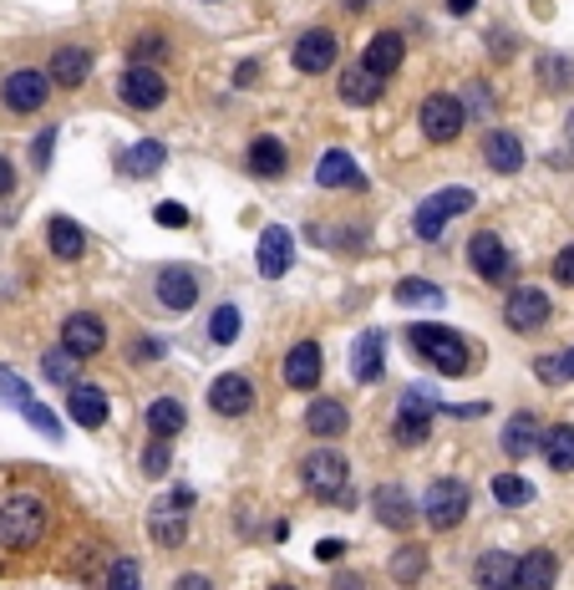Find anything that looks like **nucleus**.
Instances as JSON below:
<instances>
[{
  "instance_id": "nucleus-1",
  "label": "nucleus",
  "mask_w": 574,
  "mask_h": 590,
  "mask_svg": "<svg viewBox=\"0 0 574 590\" xmlns=\"http://www.w3.org/2000/svg\"><path fill=\"white\" fill-rule=\"evenodd\" d=\"M407 347L417 351L422 362L437 367L443 377H463L467 367H473V351H467V341L457 337V331H447V326H432V321L412 326V331H407Z\"/></svg>"
},
{
  "instance_id": "nucleus-2",
  "label": "nucleus",
  "mask_w": 574,
  "mask_h": 590,
  "mask_svg": "<svg viewBox=\"0 0 574 590\" xmlns=\"http://www.w3.org/2000/svg\"><path fill=\"white\" fill-rule=\"evenodd\" d=\"M47 530V509L37 494H11L0 504V544L6 550H31Z\"/></svg>"
},
{
  "instance_id": "nucleus-3",
  "label": "nucleus",
  "mask_w": 574,
  "mask_h": 590,
  "mask_svg": "<svg viewBox=\"0 0 574 590\" xmlns=\"http://www.w3.org/2000/svg\"><path fill=\"white\" fill-rule=\"evenodd\" d=\"M473 209V189H437L427 193L417 209H412V229H417V240H437L457 214Z\"/></svg>"
},
{
  "instance_id": "nucleus-4",
  "label": "nucleus",
  "mask_w": 574,
  "mask_h": 590,
  "mask_svg": "<svg viewBox=\"0 0 574 590\" xmlns=\"http://www.w3.org/2000/svg\"><path fill=\"white\" fill-rule=\"evenodd\" d=\"M300 479H305L311 494L341 499L346 494V479H351V463H346V453H335V448H315V453H305V463H300Z\"/></svg>"
},
{
  "instance_id": "nucleus-5",
  "label": "nucleus",
  "mask_w": 574,
  "mask_h": 590,
  "mask_svg": "<svg viewBox=\"0 0 574 590\" xmlns=\"http://www.w3.org/2000/svg\"><path fill=\"white\" fill-rule=\"evenodd\" d=\"M422 514H427V524L437 534H447L453 524H463V514H467V483L463 479H437L427 489V499H422Z\"/></svg>"
},
{
  "instance_id": "nucleus-6",
  "label": "nucleus",
  "mask_w": 574,
  "mask_h": 590,
  "mask_svg": "<svg viewBox=\"0 0 574 590\" xmlns=\"http://www.w3.org/2000/svg\"><path fill=\"white\" fill-rule=\"evenodd\" d=\"M463 122H467V112L453 92H432L427 102H422V133H427L432 143H453V138L463 133Z\"/></svg>"
},
{
  "instance_id": "nucleus-7",
  "label": "nucleus",
  "mask_w": 574,
  "mask_h": 590,
  "mask_svg": "<svg viewBox=\"0 0 574 590\" xmlns=\"http://www.w3.org/2000/svg\"><path fill=\"white\" fill-rule=\"evenodd\" d=\"M467 260H473V270H479L483 280H493V286H503V280L514 276V254H508V244L499 240V234H473L467 240Z\"/></svg>"
},
{
  "instance_id": "nucleus-8",
  "label": "nucleus",
  "mask_w": 574,
  "mask_h": 590,
  "mask_svg": "<svg viewBox=\"0 0 574 590\" xmlns=\"http://www.w3.org/2000/svg\"><path fill=\"white\" fill-rule=\"evenodd\" d=\"M290 57H295V67L305 77H321L335 67V57H341V47H335V31H325V26H315V31H305V37H295V47H290Z\"/></svg>"
},
{
  "instance_id": "nucleus-9",
  "label": "nucleus",
  "mask_w": 574,
  "mask_h": 590,
  "mask_svg": "<svg viewBox=\"0 0 574 590\" xmlns=\"http://www.w3.org/2000/svg\"><path fill=\"white\" fill-rule=\"evenodd\" d=\"M61 347L72 351L77 362H82V357H97V351L108 347V326H102V316H92V311L67 316V321H61Z\"/></svg>"
},
{
  "instance_id": "nucleus-10",
  "label": "nucleus",
  "mask_w": 574,
  "mask_h": 590,
  "mask_svg": "<svg viewBox=\"0 0 574 590\" xmlns=\"http://www.w3.org/2000/svg\"><path fill=\"white\" fill-rule=\"evenodd\" d=\"M503 321L514 326V331H538V326L550 321V296H544L538 286L508 290V301H503Z\"/></svg>"
},
{
  "instance_id": "nucleus-11",
  "label": "nucleus",
  "mask_w": 574,
  "mask_h": 590,
  "mask_svg": "<svg viewBox=\"0 0 574 590\" xmlns=\"http://www.w3.org/2000/svg\"><path fill=\"white\" fill-rule=\"evenodd\" d=\"M193 509V489H173V499H163V504L148 514V530H153L158 544H183V514Z\"/></svg>"
},
{
  "instance_id": "nucleus-12",
  "label": "nucleus",
  "mask_w": 574,
  "mask_h": 590,
  "mask_svg": "<svg viewBox=\"0 0 574 590\" xmlns=\"http://www.w3.org/2000/svg\"><path fill=\"white\" fill-rule=\"evenodd\" d=\"M118 92H122V102H128V108L153 112L158 102L168 97V82L153 72V67H128V72H122V82H118Z\"/></svg>"
},
{
  "instance_id": "nucleus-13",
  "label": "nucleus",
  "mask_w": 574,
  "mask_h": 590,
  "mask_svg": "<svg viewBox=\"0 0 574 590\" xmlns=\"http://www.w3.org/2000/svg\"><path fill=\"white\" fill-rule=\"evenodd\" d=\"M290 260H295V240H290L285 224H270L260 234V250H254V266H260L264 280H280L290 270Z\"/></svg>"
},
{
  "instance_id": "nucleus-14",
  "label": "nucleus",
  "mask_w": 574,
  "mask_h": 590,
  "mask_svg": "<svg viewBox=\"0 0 574 590\" xmlns=\"http://www.w3.org/2000/svg\"><path fill=\"white\" fill-rule=\"evenodd\" d=\"M0 92H6V108L11 112H37V108H47L51 77L47 72H11Z\"/></svg>"
},
{
  "instance_id": "nucleus-15",
  "label": "nucleus",
  "mask_w": 574,
  "mask_h": 590,
  "mask_svg": "<svg viewBox=\"0 0 574 590\" xmlns=\"http://www.w3.org/2000/svg\"><path fill=\"white\" fill-rule=\"evenodd\" d=\"M209 408L219 412V418H240V412L254 408V387L244 372H224L214 387H209Z\"/></svg>"
},
{
  "instance_id": "nucleus-16",
  "label": "nucleus",
  "mask_w": 574,
  "mask_h": 590,
  "mask_svg": "<svg viewBox=\"0 0 574 590\" xmlns=\"http://www.w3.org/2000/svg\"><path fill=\"white\" fill-rule=\"evenodd\" d=\"M386 372V337L371 326V331H361L356 347H351V377L356 382H382Z\"/></svg>"
},
{
  "instance_id": "nucleus-17",
  "label": "nucleus",
  "mask_w": 574,
  "mask_h": 590,
  "mask_svg": "<svg viewBox=\"0 0 574 590\" xmlns=\"http://www.w3.org/2000/svg\"><path fill=\"white\" fill-rule=\"evenodd\" d=\"M432 412H437V402L427 398V392H407L402 398V418H396V443H422V438L432 433Z\"/></svg>"
},
{
  "instance_id": "nucleus-18",
  "label": "nucleus",
  "mask_w": 574,
  "mask_h": 590,
  "mask_svg": "<svg viewBox=\"0 0 574 590\" xmlns=\"http://www.w3.org/2000/svg\"><path fill=\"white\" fill-rule=\"evenodd\" d=\"M285 382L295 387V392H311V387L321 382V347H315V341H295V347H290Z\"/></svg>"
},
{
  "instance_id": "nucleus-19",
  "label": "nucleus",
  "mask_w": 574,
  "mask_h": 590,
  "mask_svg": "<svg viewBox=\"0 0 574 590\" xmlns=\"http://www.w3.org/2000/svg\"><path fill=\"white\" fill-rule=\"evenodd\" d=\"M371 514L382 519L386 530H412V499H407V489L382 483V489L371 494Z\"/></svg>"
},
{
  "instance_id": "nucleus-20",
  "label": "nucleus",
  "mask_w": 574,
  "mask_h": 590,
  "mask_svg": "<svg viewBox=\"0 0 574 590\" xmlns=\"http://www.w3.org/2000/svg\"><path fill=\"white\" fill-rule=\"evenodd\" d=\"M158 301H163L168 311H189V306L199 301V280H193V270L168 266L163 276H158Z\"/></svg>"
},
{
  "instance_id": "nucleus-21",
  "label": "nucleus",
  "mask_w": 574,
  "mask_h": 590,
  "mask_svg": "<svg viewBox=\"0 0 574 590\" xmlns=\"http://www.w3.org/2000/svg\"><path fill=\"white\" fill-rule=\"evenodd\" d=\"M560 580V560L550 550H528L518 560V576H514V590H554Z\"/></svg>"
},
{
  "instance_id": "nucleus-22",
  "label": "nucleus",
  "mask_w": 574,
  "mask_h": 590,
  "mask_svg": "<svg viewBox=\"0 0 574 590\" xmlns=\"http://www.w3.org/2000/svg\"><path fill=\"white\" fill-rule=\"evenodd\" d=\"M315 183H321V189H366L361 169L351 163V153H341V148H331V153L315 163Z\"/></svg>"
},
{
  "instance_id": "nucleus-23",
  "label": "nucleus",
  "mask_w": 574,
  "mask_h": 590,
  "mask_svg": "<svg viewBox=\"0 0 574 590\" xmlns=\"http://www.w3.org/2000/svg\"><path fill=\"white\" fill-rule=\"evenodd\" d=\"M402 51H407V41L396 37V31H382V37L366 41V57H361V67H366V72H376L386 82V77L402 67Z\"/></svg>"
},
{
  "instance_id": "nucleus-24",
  "label": "nucleus",
  "mask_w": 574,
  "mask_h": 590,
  "mask_svg": "<svg viewBox=\"0 0 574 590\" xmlns=\"http://www.w3.org/2000/svg\"><path fill=\"white\" fill-rule=\"evenodd\" d=\"M514 576H518V560L503 550H483L479 566H473V580L483 590H514Z\"/></svg>"
},
{
  "instance_id": "nucleus-25",
  "label": "nucleus",
  "mask_w": 574,
  "mask_h": 590,
  "mask_svg": "<svg viewBox=\"0 0 574 590\" xmlns=\"http://www.w3.org/2000/svg\"><path fill=\"white\" fill-rule=\"evenodd\" d=\"M285 163H290V153H285V143H280L275 133H264V138L250 143V173L254 179H280Z\"/></svg>"
},
{
  "instance_id": "nucleus-26",
  "label": "nucleus",
  "mask_w": 574,
  "mask_h": 590,
  "mask_svg": "<svg viewBox=\"0 0 574 590\" xmlns=\"http://www.w3.org/2000/svg\"><path fill=\"white\" fill-rule=\"evenodd\" d=\"M87 72H92V51H87V47H61L57 57H51V72L47 77L57 87H82Z\"/></svg>"
},
{
  "instance_id": "nucleus-27",
  "label": "nucleus",
  "mask_w": 574,
  "mask_h": 590,
  "mask_svg": "<svg viewBox=\"0 0 574 590\" xmlns=\"http://www.w3.org/2000/svg\"><path fill=\"white\" fill-rule=\"evenodd\" d=\"M305 428H311L315 438H341L351 428V418H346V408H341L335 398H315L311 412H305Z\"/></svg>"
},
{
  "instance_id": "nucleus-28",
  "label": "nucleus",
  "mask_w": 574,
  "mask_h": 590,
  "mask_svg": "<svg viewBox=\"0 0 574 590\" xmlns=\"http://www.w3.org/2000/svg\"><path fill=\"white\" fill-rule=\"evenodd\" d=\"M67 412H72L82 428H102L108 422V398L97 387H67Z\"/></svg>"
},
{
  "instance_id": "nucleus-29",
  "label": "nucleus",
  "mask_w": 574,
  "mask_h": 590,
  "mask_svg": "<svg viewBox=\"0 0 574 590\" xmlns=\"http://www.w3.org/2000/svg\"><path fill=\"white\" fill-rule=\"evenodd\" d=\"M163 163H168V148L158 143V138H143V143L128 148V158H122V173H128V179H153Z\"/></svg>"
},
{
  "instance_id": "nucleus-30",
  "label": "nucleus",
  "mask_w": 574,
  "mask_h": 590,
  "mask_svg": "<svg viewBox=\"0 0 574 590\" xmlns=\"http://www.w3.org/2000/svg\"><path fill=\"white\" fill-rule=\"evenodd\" d=\"M47 234H51V254H57V260H82V250H87V234H82V229H77V219H67V214H51Z\"/></svg>"
},
{
  "instance_id": "nucleus-31",
  "label": "nucleus",
  "mask_w": 574,
  "mask_h": 590,
  "mask_svg": "<svg viewBox=\"0 0 574 590\" xmlns=\"http://www.w3.org/2000/svg\"><path fill=\"white\" fill-rule=\"evenodd\" d=\"M538 443H544V458H550V469L574 473V428H570V422H554L550 433H538Z\"/></svg>"
},
{
  "instance_id": "nucleus-32",
  "label": "nucleus",
  "mask_w": 574,
  "mask_h": 590,
  "mask_svg": "<svg viewBox=\"0 0 574 590\" xmlns=\"http://www.w3.org/2000/svg\"><path fill=\"white\" fill-rule=\"evenodd\" d=\"M341 97H346L351 108H371L382 97V77L366 72V67H351V72H341Z\"/></svg>"
},
{
  "instance_id": "nucleus-33",
  "label": "nucleus",
  "mask_w": 574,
  "mask_h": 590,
  "mask_svg": "<svg viewBox=\"0 0 574 590\" xmlns=\"http://www.w3.org/2000/svg\"><path fill=\"white\" fill-rule=\"evenodd\" d=\"M534 443H538L534 412H514V418H508V428H503V453H508V458H528V453H534Z\"/></svg>"
},
{
  "instance_id": "nucleus-34",
  "label": "nucleus",
  "mask_w": 574,
  "mask_h": 590,
  "mask_svg": "<svg viewBox=\"0 0 574 590\" xmlns=\"http://www.w3.org/2000/svg\"><path fill=\"white\" fill-rule=\"evenodd\" d=\"M489 163L493 173H518L524 169V143H518V133H489Z\"/></svg>"
},
{
  "instance_id": "nucleus-35",
  "label": "nucleus",
  "mask_w": 574,
  "mask_h": 590,
  "mask_svg": "<svg viewBox=\"0 0 574 590\" xmlns=\"http://www.w3.org/2000/svg\"><path fill=\"white\" fill-rule=\"evenodd\" d=\"M148 428H153V438H173L183 428V402L158 398L153 408H148Z\"/></svg>"
},
{
  "instance_id": "nucleus-36",
  "label": "nucleus",
  "mask_w": 574,
  "mask_h": 590,
  "mask_svg": "<svg viewBox=\"0 0 574 590\" xmlns=\"http://www.w3.org/2000/svg\"><path fill=\"white\" fill-rule=\"evenodd\" d=\"M493 499H499L503 509H518L534 499V483L518 479V473H493Z\"/></svg>"
},
{
  "instance_id": "nucleus-37",
  "label": "nucleus",
  "mask_w": 574,
  "mask_h": 590,
  "mask_svg": "<svg viewBox=\"0 0 574 590\" xmlns=\"http://www.w3.org/2000/svg\"><path fill=\"white\" fill-rule=\"evenodd\" d=\"M422 570H427V554H422L417 544H407V550H396V554H392V576H396V586H417Z\"/></svg>"
},
{
  "instance_id": "nucleus-38",
  "label": "nucleus",
  "mask_w": 574,
  "mask_h": 590,
  "mask_svg": "<svg viewBox=\"0 0 574 590\" xmlns=\"http://www.w3.org/2000/svg\"><path fill=\"white\" fill-rule=\"evenodd\" d=\"M396 301H402V306H427V311H437V306H443V290L432 286V280H402V286H396Z\"/></svg>"
},
{
  "instance_id": "nucleus-39",
  "label": "nucleus",
  "mask_w": 574,
  "mask_h": 590,
  "mask_svg": "<svg viewBox=\"0 0 574 590\" xmlns=\"http://www.w3.org/2000/svg\"><path fill=\"white\" fill-rule=\"evenodd\" d=\"M41 372H47V382L72 387V377H77V357H72L67 347H57V351H47V357H41Z\"/></svg>"
},
{
  "instance_id": "nucleus-40",
  "label": "nucleus",
  "mask_w": 574,
  "mask_h": 590,
  "mask_svg": "<svg viewBox=\"0 0 574 590\" xmlns=\"http://www.w3.org/2000/svg\"><path fill=\"white\" fill-rule=\"evenodd\" d=\"M209 341H214V347L240 341V311H234V306H219L214 311V321H209Z\"/></svg>"
},
{
  "instance_id": "nucleus-41",
  "label": "nucleus",
  "mask_w": 574,
  "mask_h": 590,
  "mask_svg": "<svg viewBox=\"0 0 574 590\" xmlns=\"http://www.w3.org/2000/svg\"><path fill=\"white\" fill-rule=\"evenodd\" d=\"M0 398L11 402V408H21V412H26V402H37L31 392H26V382H21V377H11L6 367H0Z\"/></svg>"
},
{
  "instance_id": "nucleus-42",
  "label": "nucleus",
  "mask_w": 574,
  "mask_h": 590,
  "mask_svg": "<svg viewBox=\"0 0 574 590\" xmlns=\"http://www.w3.org/2000/svg\"><path fill=\"white\" fill-rule=\"evenodd\" d=\"M143 473H148V479H163V473H168V438H153V443H148Z\"/></svg>"
},
{
  "instance_id": "nucleus-43",
  "label": "nucleus",
  "mask_w": 574,
  "mask_h": 590,
  "mask_svg": "<svg viewBox=\"0 0 574 590\" xmlns=\"http://www.w3.org/2000/svg\"><path fill=\"white\" fill-rule=\"evenodd\" d=\"M108 590H138V560H118L108 576Z\"/></svg>"
},
{
  "instance_id": "nucleus-44",
  "label": "nucleus",
  "mask_w": 574,
  "mask_h": 590,
  "mask_svg": "<svg viewBox=\"0 0 574 590\" xmlns=\"http://www.w3.org/2000/svg\"><path fill=\"white\" fill-rule=\"evenodd\" d=\"M153 214H158V224H163V229H189V209H183V204H168V199H163Z\"/></svg>"
},
{
  "instance_id": "nucleus-45",
  "label": "nucleus",
  "mask_w": 574,
  "mask_h": 590,
  "mask_svg": "<svg viewBox=\"0 0 574 590\" xmlns=\"http://www.w3.org/2000/svg\"><path fill=\"white\" fill-rule=\"evenodd\" d=\"M51 153H57V128H47V133H41L37 143H31V158H37V169H47Z\"/></svg>"
},
{
  "instance_id": "nucleus-46",
  "label": "nucleus",
  "mask_w": 574,
  "mask_h": 590,
  "mask_svg": "<svg viewBox=\"0 0 574 590\" xmlns=\"http://www.w3.org/2000/svg\"><path fill=\"white\" fill-rule=\"evenodd\" d=\"M163 51H168V41H163V37H143V41H138V47H132V61H138V67H143V61L163 57Z\"/></svg>"
},
{
  "instance_id": "nucleus-47",
  "label": "nucleus",
  "mask_w": 574,
  "mask_h": 590,
  "mask_svg": "<svg viewBox=\"0 0 574 590\" xmlns=\"http://www.w3.org/2000/svg\"><path fill=\"white\" fill-rule=\"evenodd\" d=\"M554 280H560V286H574V244H564V250L554 254Z\"/></svg>"
},
{
  "instance_id": "nucleus-48",
  "label": "nucleus",
  "mask_w": 574,
  "mask_h": 590,
  "mask_svg": "<svg viewBox=\"0 0 574 590\" xmlns=\"http://www.w3.org/2000/svg\"><path fill=\"white\" fill-rule=\"evenodd\" d=\"M538 377H544V382H570V377H564V357H538V367H534Z\"/></svg>"
},
{
  "instance_id": "nucleus-49",
  "label": "nucleus",
  "mask_w": 574,
  "mask_h": 590,
  "mask_svg": "<svg viewBox=\"0 0 574 590\" xmlns=\"http://www.w3.org/2000/svg\"><path fill=\"white\" fill-rule=\"evenodd\" d=\"M467 108L479 112V118L489 112V87H483V82H473V87H467ZM467 108H463V112H467Z\"/></svg>"
},
{
  "instance_id": "nucleus-50",
  "label": "nucleus",
  "mask_w": 574,
  "mask_h": 590,
  "mask_svg": "<svg viewBox=\"0 0 574 590\" xmlns=\"http://www.w3.org/2000/svg\"><path fill=\"white\" fill-rule=\"evenodd\" d=\"M544 77H550V82H574V67H564V61H544Z\"/></svg>"
},
{
  "instance_id": "nucleus-51",
  "label": "nucleus",
  "mask_w": 574,
  "mask_h": 590,
  "mask_svg": "<svg viewBox=\"0 0 574 590\" xmlns=\"http://www.w3.org/2000/svg\"><path fill=\"white\" fill-rule=\"evenodd\" d=\"M173 590H214V586H209V576L189 570V576H179V586H173Z\"/></svg>"
},
{
  "instance_id": "nucleus-52",
  "label": "nucleus",
  "mask_w": 574,
  "mask_h": 590,
  "mask_svg": "<svg viewBox=\"0 0 574 590\" xmlns=\"http://www.w3.org/2000/svg\"><path fill=\"white\" fill-rule=\"evenodd\" d=\"M16 189V169H11V158H0V193H11Z\"/></svg>"
},
{
  "instance_id": "nucleus-53",
  "label": "nucleus",
  "mask_w": 574,
  "mask_h": 590,
  "mask_svg": "<svg viewBox=\"0 0 574 590\" xmlns=\"http://www.w3.org/2000/svg\"><path fill=\"white\" fill-rule=\"evenodd\" d=\"M341 550H346V544H341V540H321V544H315V554H321V560H335V554H341Z\"/></svg>"
},
{
  "instance_id": "nucleus-54",
  "label": "nucleus",
  "mask_w": 574,
  "mask_h": 590,
  "mask_svg": "<svg viewBox=\"0 0 574 590\" xmlns=\"http://www.w3.org/2000/svg\"><path fill=\"white\" fill-rule=\"evenodd\" d=\"M234 82H240V87H244V82H254V61H244V67H234Z\"/></svg>"
},
{
  "instance_id": "nucleus-55",
  "label": "nucleus",
  "mask_w": 574,
  "mask_h": 590,
  "mask_svg": "<svg viewBox=\"0 0 574 590\" xmlns=\"http://www.w3.org/2000/svg\"><path fill=\"white\" fill-rule=\"evenodd\" d=\"M473 6H479V0H447V11H453V16H467Z\"/></svg>"
},
{
  "instance_id": "nucleus-56",
  "label": "nucleus",
  "mask_w": 574,
  "mask_h": 590,
  "mask_svg": "<svg viewBox=\"0 0 574 590\" xmlns=\"http://www.w3.org/2000/svg\"><path fill=\"white\" fill-rule=\"evenodd\" d=\"M564 377H574V351H564Z\"/></svg>"
},
{
  "instance_id": "nucleus-57",
  "label": "nucleus",
  "mask_w": 574,
  "mask_h": 590,
  "mask_svg": "<svg viewBox=\"0 0 574 590\" xmlns=\"http://www.w3.org/2000/svg\"><path fill=\"white\" fill-rule=\"evenodd\" d=\"M346 6H351V11H361V6H366V0H346Z\"/></svg>"
},
{
  "instance_id": "nucleus-58",
  "label": "nucleus",
  "mask_w": 574,
  "mask_h": 590,
  "mask_svg": "<svg viewBox=\"0 0 574 590\" xmlns=\"http://www.w3.org/2000/svg\"><path fill=\"white\" fill-rule=\"evenodd\" d=\"M570 143H574V118H570Z\"/></svg>"
},
{
  "instance_id": "nucleus-59",
  "label": "nucleus",
  "mask_w": 574,
  "mask_h": 590,
  "mask_svg": "<svg viewBox=\"0 0 574 590\" xmlns=\"http://www.w3.org/2000/svg\"><path fill=\"white\" fill-rule=\"evenodd\" d=\"M275 590H290V586H275Z\"/></svg>"
}]
</instances>
